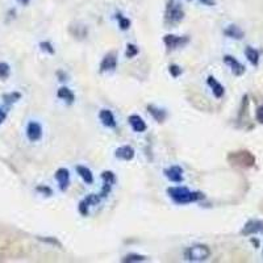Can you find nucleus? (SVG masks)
<instances>
[{
    "label": "nucleus",
    "instance_id": "72a5a7b5",
    "mask_svg": "<svg viewBox=\"0 0 263 263\" xmlns=\"http://www.w3.org/2000/svg\"><path fill=\"white\" fill-rule=\"evenodd\" d=\"M58 76H59V80H61V82H65L67 78L66 74H65V72H62V71H58Z\"/></svg>",
    "mask_w": 263,
    "mask_h": 263
},
{
    "label": "nucleus",
    "instance_id": "f257e3e1",
    "mask_svg": "<svg viewBox=\"0 0 263 263\" xmlns=\"http://www.w3.org/2000/svg\"><path fill=\"white\" fill-rule=\"evenodd\" d=\"M167 195L171 197L172 201L178 205H186L201 200L204 195L197 191H190L187 187L175 186V187L167 188Z\"/></svg>",
    "mask_w": 263,
    "mask_h": 263
},
{
    "label": "nucleus",
    "instance_id": "423d86ee",
    "mask_svg": "<svg viewBox=\"0 0 263 263\" xmlns=\"http://www.w3.org/2000/svg\"><path fill=\"white\" fill-rule=\"evenodd\" d=\"M259 233H263V221L262 220H257V218L249 220L242 228V230H241L242 236H253V234Z\"/></svg>",
    "mask_w": 263,
    "mask_h": 263
},
{
    "label": "nucleus",
    "instance_id": "bb28decb",
    "mask_svg": "<svg viewBox=\"0 0 263 263\" xmlns=\"http://www.w3.org/2000/svg\"><path fill=\"white\" fill-rule=\"evenodd\" d=\"M168 72L171 74L172 78H178L182 74V69L178 65H171V66L168 67Z\"/></svg>",
    "mask_w": 263,
    "mask_h": 263
},
{
    "label": "nucleus",
    "instance_id": "39448f33",
    "mask_svg": "<svg viewBox=\"0 0 263 263\" xmlns=\"http://www.w3.org/2000/svg\"><path fill=\"white\" fill-rule=\"evenodd\" d=\"M184 12L179 4H170L166 11V21L170 24H178L183 20Z\"/></svg>",
    "mask_w": 263,
    "mask_h": 263
},
{
    "label": "nucleus",
    "instance_id": "dca6fc26",
    "mask_svg": "<svg viewBox=\"0 0 263 263\" xmlns=\"http://www.w3.org/2000/svg\"><path fill=\"white\" fill-rule=\"evenodd\" d=\"M76 170V174L82 178V180H83L86 184H92L94 183V174H92V171L88 168L87 166H83V165H78V166L75 167Z\"/></svg>",
    "mask_w": 263,
    "mask_h": 263
},
{
    "label": "nucleus",
    "instance_id": "e433bc0d",
    "mask_svg": "<svg viewBox=\"0 0 263 263\" xmlns=\"http://www.w3.org/2000/svg\"><path fill=\"white\" fill-rule=\"evenodd\" d=\"M188 1H191V0H188Z\"/></svg>",
    "mask_w": 263,
    "mask_h": 263
},
{
    "label": "nucleus",
    "instance_id": "f03ea898",
    "mask_svg": "<svg viewBox=\"0 0 263 263\" xmlns=\"http://www.w3.org/2000/svg\"><path fill=\"white\" fill-rule=\"evenodd\" d=\"M211 249L207 245H193L184 250V259L188 262H203L209 258Z\"/></svg>",
    "mask_w": 263,
    "mask_h": 263
},
{
    "label": "nucleus",
    "instance_id": "2f4dec72",
    "mask_svg": "<svg viewBox=\"0 0 263 263\" xmlns=\"http://www.w3.org/2000/svg\"><path fill=\"white\" fill-rule=\"evenodd\" d=\"M45 242H49V243H53V245H58V246H61V243L58 242V239L55 237H49V238H45L44 239Z\"/></svg>",
    "mask_w": 263,
    "mask_h": 263
},
{
    "label": "nucleus",
    "instance_id": "9d476101",
    "mask_svg": "<svg viewBox=\"0 0 263 263\" xmlns=\"http://www.w3.org/2000/svg\"><path fill=\"white\" fill-rule=\"evenodd\" d=\"M54 176L55 180L58 182L59 190H61L62 192H65L67 187H69V184H70V172H69V170L65 168V167H61V168H58V170L55 171Z\"/></svg>",
    "mask_w": 263,
    "mask_h": 263
},
{
    "label": "nucleus",
    "instance_id": "ddd939ff",
    "mask_svg": "<svg viewBox=\"0 0 263 263\" xmlns=\"http://www.w3.org/2000/svg\"><path fill=\"white\" fill-rule=\"evenodd\" d=\"M99 120L105 128H116V117L109 109H101L99 112Z\"/></svg>",
    "mask_w": 263,
    "mask_h": 263
},
{
    "label": "nucleus",
    "instance_id": "b1692460",
    "mask_svg": "<svg viewBox=\"0 0 263 263\" xmlns=\"http://www.w3.org/2000/svg\"><path fill=\"white\" fill-rule=\"evenodd\" d=\"M117 20H119V26L121 30H128L130 28V20L128 17H124L121 15L117 16Z\"/></svg>",
    "mask_w": 263,
    "mask_h": 263
},
{
    "label": "nucleus",
    "instance_id": "a878e982",
    "mask_svg": "<svg viewBox=\"0 0 263 263\" xmlns=\"http://www.w3.org/2000/svg\"><path fill=\"white\" fill-rule=\"evenodd\" d=\"M9 72H11V70H9L8 65L7 63H0V78H3V79L8 78Z\"/></svg>",
    "mask_w": 263,
    "mask_h": 263
},
{
    "label": "nucleus",
    "instance_id": "c85d7f7f",
    "mask_svg": "<svg viewBox=\"0 0 263 263\" xmlns=\"http://www.w3.org/2000/svg\"><path fill=\"white\" fill-rule=\"evenodd\" d=\"M41 49L44 51H48V53H50V54H54V48L51 45L50 42H41Z\"/></svg>",
    "mask_w": 263,
    "mask_h": 263
},
{
    "label": "nucleus",
    "instance_id": "7ed1b4c3",
    "mask_svg": "<svg viewBox=\"0 0 263 263\" xmlns=\"http://www.w3.org/2000/svg\"><path fill=\"white\" fill-rule=\"evenodd\" d=\"M163 42L165 45L167 46V49L170 50H175V49H179V48H183L190 42V38L187 36H175V34H166L163 37Z\"/></svg>",
    "mask_w": 263,
    "mask_h": 263
},
{
    "label": "nucleus",
    "instance_id": "6e6552de",
    "mask_svg": "<svg viewBox=\"0 0 263 263\" xmlns=\"http://www.w3.org/2000/svg\"><path fill=\"white\" fill-rule=\"evenodd\" d=\"M163 174L172 183H182L183 182V168L178 166V165H174V166L165 168Z\"/></svg>",
    "mask_w": 263,
    "mask_h": 263
},
{
    "label": "nucleus",
    "instance_id": "412c9836",
    "mask_svg": "<svg viewBox=\"0 0 263 263\" xmlns=\"http://www.w3.org/2000/svg\"><path fill=\"white\" fill-rule=\"evenodd\" d=\"M143 261H146V258H145L143 255L140 254H128L122 258V262L126 263H137V262H143Z\"/></svg>",
    "mask_w": 263,
    "mask_h": 263
},
{
    "label": "nucleus",
    "instance_id": "9b49d317",
    "mask_svg": "<svg viewBox=\"0 0 263 263\" xmlns=\"http://www.w3.org/2000/svg\"><path fill=\"white\" fill-rule=\"evenodd\" d=\"M136 155V151L130 145H122L115 150V157L121 161H132Z\"/></svg>",
    "mask_w": 263,
    "mask_h": 263
},
{
    "label": "nucleus",
    "instance_id": "c756f323",
    "mask_svg": "<svg viewBox=\"0 0 263 263\" xmlns=\"http://www.w3.org/2000/svg\"><path fill=\"white\" fill-rule=\"evenodd\" d=\"M37 191L42 192L44 195H46V196L53 195V190H51L50 187H48V186H40V187H37Z\"/></svg>",
    "mask_w": 263,
    "mask_h": 263
},
{
    "label": "nucleus",
    "instance_id": "a211bd4d",
    "mask_svg": "<svg viewBox=\"0 0 263 263\" xmlns=\"http://www.w3.org/2000/svg\"><path fill=\"white\" fill-rule=\"evenodd\" d=\"M57 96H58L61 100L65 101V103H67V104H72V103L75 101V95H74V92L67 87L59 88L58 92H57Z\"/></svg>",
    "mask_w": 263,
    "mask_h": 263
},
{
    "label": "nucleus",
    "instance_id": "7c9ffc66",
    "mask_svg": "<svg viewBox=\"0 0 263 263\" xmlns=\"http://www.w3.org/2000/svg\"><path fill=\"white\" fill-rule=\"evenodd\" d=\"M255 116H257V121L261 122V124H263V105H261V107L257 109Z\"/></svg>",
    "mask_w": 263,
    "mask_h": 263
},
{
    "label": "nucleus",
    "instance_id": "393cba45",
    "mask_svg": "<svg viewBox=\"0 0 263 263\" xmlns=\"http://www.w3.org/2000/svg\"><path fill=\"white\" fill-rule=\"evenodd\" d=\"M138 48L136 45H133V44H128V46H126V51H125V55L126 58H134L136 55L138 54Z\"/></svg>",
    "mask_w": 263,
    "mask_h": 263
},
{
    "label": "nucleus",
    "instance_id": "aec40b11",
    "mask_svg": "<svg viewBox=\"0 0 263 263\" xmlns=\"http://www.w3.org/2000/svg\"><path fill=\"white\" fill-rule=\"evenodd\" d=\"M245 55H246L247 61L253 65V66H257L259 62V51L251 46H247L245 49Z\"/></svg>",
    "mask_w": 263,
    "mask_h": 263
},
{
    "label": "nucleus",
    "instance_id": "4be33fe9",
    "mask_svg": "<svg viewBox=\"0 0 263 263\" xmlns=\"http://www.w3.org/2000/svg\"><path fill=\"white\" fill-rule=\"evenodd\" d=\"M101 179H103V183L111 184V186H113V184L116 183V175H115L112 171L101 172Z\"/></svg>",
    "mask_w": 263,
    "mask_h": 263
},
{
    "label": "nucleus",
    "instance_id": "5701e85b",
    "mask_svg": "<svg viewBox=\"0 0 263 263\" xmlns=\"http://www.w3.org/2000/svg\"><path fill=\"white\" fill-rule=\"evenodd\" d=\"M83 200L87 203L88 207H91V205H97L100 203V196L96 195V193H90V195L84 197Z\"/></svg>",
    "mask_w": 263,
    "mask_h": 263
},
{
    "label": "nucleus",
    "instance_id": "6ab92c4d",
    "mask_svg": "<svg viewBox=\"0 0 263 263\" xmlns=\"http://www.w3.org/2000/svg\"><path fill=\"white\" fill-rule=\"evenodd\" d=\"M147 111H149V113L153 116V119H154L155 121L162 122L166 120L167 113L165 109L158 108V107H155V105H147Z\"/></svg>",
    "mask_w": 263,
    "mask_h": 263
},
{
    "label": "nucleus",
    "instance_id": "cd10ccee",
    "mask_svg": "<svg viewBox=\"0 0 263 263\" xmlns=\"http://www.w3.org/2000/svg\"><path fill=\"white\" fill-rule=\"evenodd\" d=\"M78 211H79V213L82 215V216H87L88 215V205L87 203L84 200H82L79 203V205H78Z\"/></svg>",
    "mask_w": 263,
    "mask_h": 263
},
{
    "label": "nucleus",
    "instance_id": "f3484780",
    "mask_svg": "<svg viewBox=\"0 0 263 263\" xmlns=\"http://www.w3.org/2000/svg\"><path fill=\"white\" fill-rule=\"evenodd\" d=\"M224 34H225L226 37L234 38V40H242L243 36H245L243 30L239 26L233 25V24L226 26L225 29H224Z\"/></svg>",
    "mask_w": 263,
    "mask_h": 263
},
{
    "label": "nucleus",
    "instance_id": "20e7f679",
    "mask_svg": "<svg viewBox=\"0 0 263 263\" xmlns=\"http://www.w3.org/2000/svg\"><path fill=\"white\" fill-rule=\"evenodd\" d=\"M229 158H233V165H238L242 167H251L254 165V157L249 151H237L229 155Z\"/></svg>",
    "mask_w": 263,
    "mask_h": 263
},
{
    "label": "nucleus",
    "instance_id": "f704fd0d",
    "mask_svg": "<svg viewBox=\"0 0 263 263\" xmlns=\"http://www.w3.org/2000/svg\"><path fill=\"white\" fill-rule=\"evenodd\" d=\"M4 119H5V113L0 109V124L4 121Z\"/></svg>",
    "mask_w": 263,
    "mask_h": 263
},
{
    "label": "nucleus",
    "instance_id": "0eeeda50",
    "mask_svg": "<svg viewBox=\"0 0 263 263\" xmlns=\"http://www.w3.org/2000/svg\"><path fill=\"white\" fill-rule=\"evenodd\" d=\"M42 126L37 121H29L26 125V137L30 142H37L42 138Z\"/></svg>",
    "mask_w": 263,
    "mask_h": 263
},
{
    "label": "nucleus",
    "instance_id": "f8f14e48",
    "mask_svg": "<svg viewBox=\"0 0 263 263\" xmlns=\"http://www.w3.org/2000/svg\"><path fill=\"white\" fill-rule=\"evenodd\" d=\"M207 84L209 86V88L212 90L213 96L217 97V99H221L224 96V94H225V88L222 86L220 82H218L215 76H208V79H207Z\"/></svg>",
    "mask_w": 263,
    "mask_h": 263
},
{
    "label": "nucleus",
    "instance_id": "c9c22d12",
    "mask_svg": "<svg viewBox=\"0 0 263 263\" xmlns=\"http://www.w3.org/2000/svg\"><path fill=\"white\" fill-rule=\"evenodd\" d=\"M20 3H23V4H28L29 3V0H19Z\"/></svg>",
    "mask_w": 263,
    "mask_h": 263
},
{
    "label": "nucleus",
    "instance_id": "1a4fd4ad",
    "mask_svg": "<svg viewBox=\"0 0 263 263\" xmlns=\"http://www.w3.org/2000/svg\"><path fill=\"white\" fill-rule=\"evenodd\" d=\"M224 62L230 67V70H232V72H233L236 76L243 75V72L246 70L242 63L239 62L237 58H234L233 55H225V57H224Z\"/></svg>",
    "mask_w": 263,
    "mask_h": 263
},
{
    "label": "nucleus",
    "instance_id": "2eb2a0df",
    "mask_svg": "<svg viewBox=\"0 0 263 263\" xmlns=\"http://www.w3.org/2000/svg\"><path fill=\"white\" fill-rule=\"evenodd\" d=\"M128 121H129L132 129H133L136 133H143V132L147 129L146 122L143 121V119H142L141 116H138V115H130Z\"/></svg>",
    "mask_w": 263,
    "mask_h": 263
},
{
    "label": "nucleus",
    "instance_id": "473e14b6",
    "mask_svg": "<svg viewBox=\"0 0 263 263\" xmlns=\"http://www.w3.org/2000/svg\"><path fill=\"white\" fill-rule=\"evenodd\" d=\"M201 4L208 5V7H212V5L216 4V0H200Z\"/></svg>",
    "mask_w": 263,
    "mask_h": 263
},
{
    "label": "nucleus",
    "instance_id": "4468645a",
    "mask_svg": "<svg viewBox=\"0 0 263 263\" xmlns=\"http://www.w3.org/2000/svg\"><path fill=\"white\" fill-rule=\"evenodd\" d=\"M117 67V55L115 53H108L105 55L100 63V71L101 72H107V71H113Z\"/></svg>",
    "mask_w": 263,
    "mask_h": 263
}]
</instances>
